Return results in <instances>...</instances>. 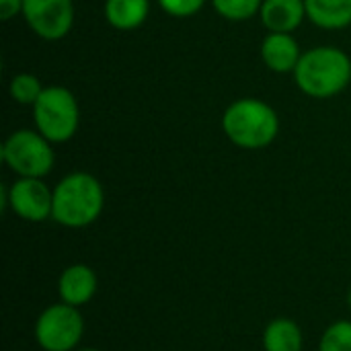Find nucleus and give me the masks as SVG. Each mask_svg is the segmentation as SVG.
<instances>
[{
  "label": "nucleus",
  "instance_id": "nucleus-1",
  "mask_svg": "<svg viewBox=\"0 0 351 351\" xmlns=\"http://www.w3.org/2000/svg\"><path fill=\"white\" fill-rule=\"evenodd\" d=\"M105 208L101 181L84 171H74L53 187L51 220L66 228H86L99 220Z\"/></svg>",
  "mask_w": 351,
  "mask_h": 351
},
{
  "label": "nucleus",
  "instance_id": "nucleus-8",
  "mask_svg": "<svg viewBox=\"0 0 351 351\" xmlns=\"http://www.w3.org/2000/svg\"><path fill=\"white\" fill-rule=\"evenodd\" d=\"M23 19L29 29L45 39H64L74 25V2L72 0H23Z\"/></svg>",
  "mask_w": 351,
  "mask_h": 351
},
{
  "label": "nucleus",
  "instance_id": "nucleus-15",
  "mask_svg": "<svg viewBox=\"0 0 351 351\" xmlns=\"http://www.w3.org/2000/svg\"><path fill=\"white\" fill-rule=\"evenodd\" d=\"M45 86H41V80L35 76V74H29V72H21V74H14L8 82V93H10V99L19 105H27V107H33L37 103V99L41 97Z\"/></svg>",
  "mask_w": 351,
  "mask_h": 351
},
{
  "label": "nucleus",
  "instance_id": "nucleus-6",
  "mask_svg": "<svg viewBox=\"0 0 351 351\" xmlns=\"http://www.w3.org/2000/svg\"><path fill=\"white\" fill-rule=\"evenodd\" d=\"M84 335V319L76 306L58 302L35 321V341L43 351H74Z\"/></svg>",
  "mask_w": 351,
  "mask_h": 351
},
{
  "label": "nucleus",
  "instance_id": "nucleus-21",
  "mask_svg": "<svg viewBox=\"0 0 351 351\" xmlns=\"http://www.w3.org/2000/svg\"><path fill=\"white\" fill-rule=\"evenodd\" d=\"M348 306H350V311H351V288H350V292H348Z\"/></svg>",
  "mask_w": 351,
  "mask_h": 351
},
{
  "label": "nucleus",
  "instance_id": "nucleus-16",
  "mask_svg": "<svg viewBox=\"0 0 351 351\" xmlns=\"http://www.w3.org/2000/svg\"><path fill=\"white\" fill-rule=\"evenodd\" d=\"M216 12L232 23L249 21L259 14L263 0H212Z\"/></svg>",
  "mask_w": 351,
  "mask_h": 351
},
{
  "label": "nucleus",
  "instance_id": "nucleus-10",
  "mask_svg": "<svg viewBox=\"0 0 351 351\" xmlns=\"http://www.w3.org/2000/svg\"><path fill=\"white\" fill-rule=\"evenodd\" d=\"M302 58L298 41L292 33H267L261 41V60L263 64L278 74L294 72Z\"/></svg>",
  "mask_w": 351,
  "mask_h": 351
},
{
  "label": "nucleus",
  "instance_id": "nucleus-2",
  "mask_svg": "<svg viewBox=\"0 0 351 351\" xmlns=\"http://www.w3.org/2000/svg\"><path fill=\"white\" fill-rule=\"evenodd\" d=\"M222 132L239 148L261 150L278 138L280 115L269 103L255 97H243L224 109Z\"/></svg>",
  "mask_w": 351,
  "mask_h": 351
},
{
  "label": "nucleus",
  "instance_id": "nucleus-4",
  "mask_svg": "<svg viewBox=\"0 0 351 351\" xmlns=\"http://www.w3.org/2000/svg\"><path fill=\"white\" fill-rule=\"evenodd\" d=\"M35 130L51 144H62L74 138L80 125V107L72 90L66 86H45L33 105Z\"/></svg>",
  "mask_w": 351,
  "mask_h": 351
},
{
  "label": "nucleus",
  "instance_id": "nucleus-3",
  "mask_svg": "<svg viewBox=\"0 0 351 351\" xmlns=\"http://www.w3.org/2000/svg\"><path fill=\"white\" fill-rule=\"evenodd\" d=\"M292 74L304 95L331 99L351 82V58L335 45H319L302 53Z\"/></svg>",
  "mask_w": 351,
  "mask_h": 351
},
{
  "label": "nucleus",
  "instance_id": "nucleus-14",
  "mask_svg": "<svg viewBox=\"0 0 351 351\" xmlns=\"http://www.w3.org/2000/svg\"><path fill=\"white\" fill-rule=\"evenodd\" d=\"M261 343L265 351H302L304 337L296 321L280 317L267 323Z\"/></svg>",
  "mask_w": 351,
  "mask_h": 351
},
{
  "label": "nucleus",
  "instance_id": "nucleus-5",
  "mask_svg": "<svg viewBox=\"0 0 351 351\" xmlns=\"http://www.w3.org/2000/svg\"><path fill=\"white\" fill-rule=\"evenodd\" d=\"M2 160L16 177L43 179L51 173L56 154L51 142L37 130H16L2 144Z\"/></svg>",
  "mask_w": 351,
  "mask_h": 351
},
{
  "label": "nucleus",
  "instance_id": "nucleus-13",
  "mask_svg": "<svg viewBox=\"0 0 351 351\" xmlns=\"http://www.w3.org/2000/svg\"><path fill=\"white\" fill-rule=\"evenodd\" d=\"M306 19L321 29H346L351 25V0H304Z\"/></svg>",
  "mask_w": 351,
  "mask_h": 351
},
{
  "label": "nucleus",
  "instance_id": "nucleus-20",
  "mask_svg": "<svg viewBox=\"0 0 351 351\" xmlns=\"http://www.w3.org/2000/svg\"><path fill=\"white\" fill-rule=\"evenodd\" d=\"M74 351H99V350H95V348H76Z\"/></svg>",
  "mask_w": 351,
  "mask_h": 351
},
{
  "label": "nucleus",
  "instance_id": "nucleus-9",
  "mask_svg": "<svg viewBox=\"0 0 351 351\" xmlns=\"http://www.w3.org/2000/svg\"><path fill=\"white\" fill-rule=\"evenodd\" d=\"M97 290H99V278L95 269L84 263H74L60 274L58 280L60 302L80 308L95 298Z\"/></svg>",
  "mask_w": 351,
  "mask_h": 351
},
{
  "label": "nucleus",
  "instance_id": "nucleus-12",
  "mask_svg": "<svg viewBox=\"0 0 351 351\" xmlns=\"http://www.w3.org/2000/svg\"><path fill=\"white\" fill-rule=\"evenodd\" d=\"M105 19L113 29L134 31L150 14V0H105Z\"/></svg>",
  "mask_w": 351,
  "mask_h": 351
},
{
  "label": "nucleus",
  "instance_id": "nucleus-18",
  "mask_svg": "<svg viewBox=\"0 0 351 351\" xmlns=\"http://www.w3.org/2000/svg\"><path fill=\"white\" fill-rule=\"evenodd\" d=\"M206 2L208 0H158V6L175 19H187L197 14Z\"/></svg>",
  "mask_w": 351,
  "mask_h": 351
},
{
  "label": "nucleus",
  "instance_id": "nucleus-7",
  "mask_svg": "<svg viewBox=\"0 0 351 351\" xmlns=\"http://www.w3.org/2000/svg\"><path fill=\"white\" fill-rule=\"evenodd\" d=\"M10 208L27 222H45L53 210V189L43 179L19 177L10 187H2V210Z\"/></svg>",
  "mask_w": 351,
  "mask_h": 351
},
{
  "label": "nucleus",
  "instance_id": "nucleus-17",
  "mask_svg": "<svg viewBox=\"0 0 351 351\" xmlns=\"http://www.w3.org/2000/svg\"><path fill=\"white\" fill-rule=\"evenodd\" d=\"M319 351H351V321H335L325 329Z\"/></svg>",
  "mask_w": 351,
  "mask_h": 351
},
{
  "label": "nucleus",
  "instance_id": "nucleus-19",
  "mask_svg": "<svg viewBox=\"0 0 351 351\" xmlns=\"http://www.w3.org/2000/svg\"><path fill=\"white\" fill-rule=\"evenodd\" d=\"M16 14H23V0H0V19L2 21H10Z\"/></svg>",
  "mask_w": 351,
  "mask_h": 351
},
{
  "label": "nucleus",
  "instance_id": "nucleus-11",
  "mask_svg": "<svg viewBox=\"0 0 351 351\" xmlns=\"http://www.w3.org/2000/svg\"><path fill=\"white\" fill-rule=\"evenodd\" d=\"M259 19L269 33H292L306 19L304 0H263Z\"/></svg>",
  "mask_w": 351,
  "mask_h": 351
}]
</instances>
